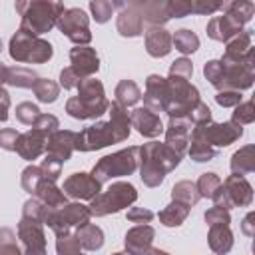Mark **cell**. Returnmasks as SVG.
I'll list each match as a JSON object with an SVG mask.
<instances>
[{
    "label": "cell",
    "instance_id": "6da1fadb",
    "mask_svg": "<svg viewBox=\"0 0 255 255\" xmlns=\"http://www.w3.org/2000/svg\"><path fill=\"white\" fill-rule=\"evenodd\" d=\"M181 161V155H177L171 147H167L161 141H149L139 145V177L143 185L157 187L165 179L169 171H173Z\"/></svg>",
    "mask_w": 255,
    "mask_h": 255
},
{
    "label": "cell",
    "instance_id": "7a4b0ae2",
    "mask_svg": "<svg viewBox=\"0 0 255 255\" xmlns=\"http://www.w3.org/2000/svg\"><path fill=\"white\" fill-rule=\"evenodd\" d=\"M62 2H50V0H20L16 2V12L20 14V28L22 32L30 36H40L44 32H50L58 18L64 12Z\"/></svg>",
    "mask_w": 255,
    "mask_h": 255
},
{
    "label": "cell",
    "instance_id": "3957f363",
    "mask_svg": "<svg viewBox=\"0 0 255 255\" xmlns=\"http://www.w3.org/2000/svg\"><path fill=\"white\" fill-rule=\"evenodd\" d=\"M110 102L104 92V84L96 78H86L78 86V96L66 102V112L74 120H94L106 114Z\"/></svg>",
    "mask_w": 255,
    "mask_h": 255
},
{
    "label": "cell",
    "instance_id": "277c9868",
    "mask_svg": "<svg viewBox=\"0 0 255 255\" xmlns=\"http://www.w3.org/2000/svg\"><path fill=\"white\" fill-rule=\"evenodd\" d=\"M137 167H139V145H131V147L120 149L116 153L104 155L92 167V175L100 183H106V181H110L114 177L131 175Z\"/></svg>",
    "mask_w": 255,
    "mask_h": 255
},
{
    "label": "cell",
    "instance_id": "5b68a950",
    "mask_svg": "<svg viewBox=\"0 0 255 255\" xmlns=\"http://www.w3.org/2000/svg\"><path fill=\"white\" fill-rule=\"evenodd\" d=\"M167 100L163 106V112L169 118H187L191 110L201 102L199 90L185 78L167 76Z\"/></svg>",
    "mask_w": 255,
    "mask_h": 255
},
{
    "label": "cell",
    "instance_id": "8992f818",
    "mask_svg": "<svg viewBox=\"0 0 255 255\" xmlns=\"http://www.w3.org/2000/svg\"><path fill=\"white\" fill-rule=\"evenodd\" d=\"M137 199V191L129 181H114L106 191H100L90 201V213L96 217H104L110 213H118L129 207Z\"/></svg>",
    "mask_w": 255,
    "mask_h": 255
},
{
    "label": "cell",
    "instance_id": "52a82bcc",
    "mask_svg": "<svg viewBox=\"0 0 255 255\" xmlns=\"http://www.w3.org/2000/svg\"><path fill=\"white\" fill-rule=\"evenodd\" d=\"M8 54L16 62L24 64H44L54 56V48L48 40L40 36H30L22 30H18L8 44Z\"/></svg>",
    "mask_w": 255,
    "mask_h": 255
},
{
    "label": "cell",
    "instance_id": "ba28073f",
    "mask_svg": "<svg viewBox=\"0 0 255 255\" xmlns=\"http://www.w3.org/2000/svg\"><path fill=\"white\" fill-rule=\"evenodd\" d=\"M90 217H92L90 207L88 205H82L80 201H76V203H66L60 209H48V207H44L42 223L48 225L56 233V237H60V235L72 233V229H78V227L90 223Z\"/></svg>",
    "mask_w": 255,
    "mask_h": 255
},
{
    "label": "cell",
    "instance_id": "9c48e42d",
    "mask_svg": "<svg viewBox=\"0 0 255 255\" xmlns=\"http://www.w3.org/2000/svg\"><path fill=\"white\" fill-rule=\"evenodd\" d=\"M211 199L215 205L227 211L231 207H249L253 203V187L245 177L229 175L225 181H221V185L217 187Z\"/></svg>",
    "mask_w": 255,
    "mask_h": 255
},
{
    "label": "cell",
    "instance_id": "30bf717a",
    "mask_svg": "<svg viewBox=\"0 0 255 255\" xmlns=\"http://www.w3.org/2000/svg\"><path fill=\"white\" fill-rule=\"evenodd\" d=\"M241 135H243V128L233 124V122H223V124L205 122V124H197L193 128V131H191V139L203 141V143L211 145L213 149L227 147L233 141H237Z\"/></svg>",
    "mask_w": 255,
    "mask_h": 255
},
{
    "label": "cell",
    "instance_id": "8fae6325",
    "mask_svg": "<svg viewBox=\"0 0 255 255\" xmlns=\"http://www.w3.org/2000/svg\"><path fill=\"white\" fill-rule=\"evenodd\" d=\"M58 30L76 46H88L92 42L90 18L82 8H66L56 22Z\"/></svg>",
    "mask_w": 255,
    "mask_h": 255
},
{
    "label": "cell",
    "instance_id": "7c38bea8",
    "mask_svg": "<svg viewBox=\"0 0 255 255\" xmlns=\"http://www.w3.org/2000/svg\"><path fill=\"white\" fill-rule=\"evenodd\" d=\"M110 143H116L110 122H96V124L84 128L80 133H76V149L78 151H96V149L108 147Z\"/></svg>",
    "mask_w": 255,
    "mask_h": 255
},
{
    "label": "cell",
    "instance_id": "4fadbf2b",
    "mask_svg": "<svg viewBox=\"0 0 255 255\" xmlns=\"http://www.w3.org/2000/svg\"><path fill=\"white\" fill-rule=\"evenodd\" d=\"M18 239L24 247L22 255H46V235L42 221L22 217L18 223Z\"/></svg>",
    "mask_w": 255,
    "mask_h": 255
},
{
    "label": "cell",
    "instance_id": "5bb4252c",
    "mask_svg": "<svg viewBox=\"0 0 255 255\" xmlns=\"http://www.w3.org/2000/svg\"><path fill=\"white\" fill-rule=\"evenodd\" d=\"M253 80H255V62L223 64V80H221L219 92L221 90H235V92L247 90L253 86Z\"/></svg>",
    "mask_w": 255,
    "mask_h": 255
},
{
    "label": "cell",
    "instance_id": "9a60e30c",
    "mask_svg": "<svg viewBox=\"0 0 255 255\" xmlns=\"http://www.w3.org/2000/svg\"><path fill=\"white\" fill-rule=\"evenodd\" d=\"M62 191L66 193V197H72V199H78V201H82V199L92 201L102 191V183L92 173L80 171V173H72L64 181Z\"/></svg>",
    "mask_w": 255,
    "mask_h": 255
},
{
    "label": "cell",
    "instance_id": "2e32d148",
    "mask_svg": "<svg viewBox=\"0 0 255 255\" xmlns=\"http://www.w3.org/2000/svg\"><path fill=\"white\" fill-rule=\"evenodd\" d=\"M120 8L116 28L124 38H135L143 34V20L139 12V2H114Z\"/></svg>",
    "mask_w": 255,
    "mask_h": 255
},
{
    "label": "cell",
    "instance_id": "e0dca14e",
    "mask_svg": "<svg viewBox=\"0 0 255 255\" xmlns=\"http://www.w3.org/2000/svg\"><path fill=\"white\" fill-rule=\"evenodd\" d=\"M193 128L195 126L189 118H169L167 128H163V131H165V141L163 143L167 147H171L177 155H183L187 151Z\"/></svg>",
    "mask_w": 255,
    "mask_h": 255
},
{
    "label": "cell",
    "instance_id": "ac0fdd59",
    "mask_svg": "<svg viewBox=\"0 0 255 255\" xmlns=\"http://www.w3.org/2000/svg\"><path fill=\"white\" fill-rule=\"evenodd\" d=\"M70 62H72L70 68L82 80L94 78L98 74V70H100V58H98L96 50L90 48V46H76V48H72L70 50Z\"/></svg>",
    "mask_w": 255,
    "mask_h": 255
},
{
    "label": "cell",
    "instance_id": "d6986e66",
    "mask_svg": "<svg viewBox=\"0 0 255 255\" xmlns=\"http://www.w3.org/2000/svg\"><path fill=\"white\" fill-rule=\"evenodd\" d=\"M243 22H239L235 16L223 12L221 16H213L209 22H207V36L211 40H217V42H229L231 38H235L239 32H243Z\"/></svg>",
    "mask_w": 255,
    "mask_h": 255
},
{
    "label": "cell",
    "instance_id": "ffe728a7",
    "mask_svg": "<svg viewBox=\"0 0 255 255\" xmlns=\"http://www.w3.org/2000/svg\"><path fill=\"white\" fill-rule=\"evenodd\" d=\"M48 139H50L48 135H44L42 131L32 128V129L20 133V137L16 141V153L22 159H26V161H34V159H38L46 151Z\"/></svg>",
    "mask_w": 255,
    "mask_h": 255
},
{
    "label": "cell",
    "instance_id": "44dd1931",
    "mask_svg": "<svg viewBox=\"0 0 255 255\" xmlns=\"http://www.w3.org/2000/svg\"><path fill=\"white\" fill-rule=\"evenodd\" d=\"M129 124L131 128H135V131L143 137H157L163 131V124L159 120V116L155 112H151L149 108H135L129 114Z\"/></svg>",
    "mask_w": 255,
    "mask_h": 255
},
{
    "label": "cell",
    "instance_id": "7402d4cb",
    "mask_svg": "<svg viewBox=\"0 0 255 255\" xmlns=\"http://www.w3.org/2000/svg\"><path fill=\"white\" fill-rule=\"evenodd\" d=\"M74 149H76V131L72 129L54 131L46 143V155H52L62 163H66L72 157Z\"/></svg>",
    "mask_w": 255,
    "mask_h": 255
},
{
    "label": "cell",
    "instance_id": "603a6c76",
    "mask_svg": "<svg viewBox=\"0 0 255 255\" xmlns=\"http://www.w3.org/2000/svg\"><path fill=\"white\" fill-rule=\"evenodd\" d=\"M155 237V229L151 225H135L126 233L124 245L128 255H145Z\"/></svg>",
    "mask_w": 255,
    "mask_h": 255
},
{
    "label": "cell",
    "instance_id": "cb8c5ba5",
    "mask_svg": "<svg viewBox=\"0 0 255 255\" xmlns=\"http://www.w3.org/2000/svg\"><path fill=\"white\" fill-rule=\"evenodd\" d=\"M143 104L151 112H163L165 100H167V80L159 74H151L145 80V92H143Z\"/></svg>",
    "mask_w": 255,
    "mask_h": 255
},
{
    "label": "cell",
    "instance_id": "d4e9b609",
    "mask_svg": "<svg viewBox=\"0 0 255 255\" xmlns=\"http://www.w3.org/2000/svg\"><path fill=\"white\" fill-rule=\"evenodd\" d=\"M139 12L143 24L149 28H163L167 20H171L169 14V0H145L139 2Z\"/></svg>",
    "mask_w": 255,
    "mask_h": 255
},
{
    "label": "cell",
    "instance_id": "484cf974",
    "mask_svg": "<svg viewBox=\"0 0 255 255\" xmlns=\"http://www.w3.org/2000/svg\"><path fill=\"white\" fill-rule=\"evenodd\" d=\"M145 50L151 58H163L171 52V34L165 28H149L145 32Z\"/></svg>",
    "mask_w": 255,
    "mask_h": 255
},
{
    "label": "cell",
    "instance_id": "4316f807",
    "mask_svg": "<svg viewBox=\"0 0 255 255\" xmlns=\"http://www.w3.org/2000/svg\"><path fill=\"white\" fill-rule=\"evenodd\" d=\"M108 114H110V126H112V131H114V139H116V143L126 141V139L129 137V131H131L129 114L126 112V108L118 106L116 102H112V104H110Z\"/></svg>",
    "mask_w": 255,
    "mask_h": 255
},
{
    "label": "cell",
    "instance_id": "83f0119b",
    "mask_svg": "<svg viewBox=\"0 0 255 255\" xmlns=\"http://www.w3.org/2000/svg\"><path fill=\"white\" fill-rule=\"evenodd\" d=\"M32 197H36L48 209H60V207H64L68 203L66 193L56 185V181H46V179L38 185V189H36V193Z\"/></svg>",
    "mask_w": 255,
    "mask_h": 255
},
{
    "label": "cell",
    "instance_id": "f1b7e54d",
    "mask_svg": "<svg viewBox=\"0 0 255 255\" xmlns=\"http://www.w3.org/2000/svg\"><path fill=\"white\" fill-rule=\"evenodd\" d=\"M231 173L233 175H249L255 171V145L247 143L243 147H239L233 155H231Z\"/></svg>",
    "mask_w": 255,
    "mask_h": 255
},
{
    "label": "cell",
    "instance_id": "f546056e",
    "mask_svg": "<svg viewBox=\"0 0 255 255\" xmlns=\"http://www.w3.org/2000/svg\"><path fill=\"white\" fill-rule=\"evenodd\" d=\"M207 243H209V249L215 255L229 253L231 247H233V233H231L229 225H209Z\"/></svg>",
    "mask_w": 255,
    "mask_h": 255
},
{
    "label": "cell",
    "instance_id": "4dcf8cb0",
    "mask_svg": "<svg viewBox=\"0 0 255 255\" xmlns=\"http://www.w3.org/2000/svg\"><path fill=\"white\" fill-rule=\"evenodd\" d=\"M74 235H76L78 245L86 251H98L104 245V231L94 223H86V225L78 227Z\"/></svg>",
    "mask_w": 255,
    "mask_h": 255
},
{
    "label": "cell",
    "instance_id": "1f68e13d",
    "mask_svg": "<svg viewBox=\"0 0 255 255\" xmlns=\"http://www.w3.org/2000/svg\"><path fill=\"white\" fill-rule=\"evenodd\" d=\"M116 104L122 108H131L141 100V90L137 88V84L133 80H122L116 86Z\"/></svg>",
    "mask_w": 255,
    "mask_h": 255
},
{
    "label": "cell",
    "instance_id": "d6a6232c",
    "mask_svg": "<svg viewBox=\"0 0 255 255\" xmlns=\"http://www.w3.org/2000/svg\"><path fill=\"white\" fill-rule=\"evenodd\" d=\"M187 215H189V207H187L185 203H179V201H171L169 205H165V207L157 213L159 221H161L165 227H179V225L187 219Z\"/></svg>",
    "mask_w": 255,
    "mask_h": 255
},
{
    "label": "cell",
    "instance_id": "836d02e7",
    "mask_svg": "<svg viewBox=\"0 0 255 255\" xmlns=\"http://www.w3.org/2000/svg\"><path fill=\"white\" fill-rule=\"evenodd\" d=\"M38 76L32 68H24V66H6V84L14 86V88H32L36 84Z\"/></svg>",
    "mask_w": 255,
    "mask_h": 255
},
{
    "label": "cell",
    "instance_id": "e575fe53",
    "mask_svg": "<svg viewBox=\"0 0 255 255\" xmlns=\"http://www.w3.org/2000/svg\"><path fill=\"white\" fill-rule=\"evenodd\" d=\"M171 46H175L177 52L181 54H193L197 48H199V38L195 32L187 30V28H181V30H175V34H171Z\"/></svg>",
    "mask_w": 255,
    "mask_h": 255
},
{
    "label": "cell",
    "instance_id": "d590c367",
    "mask_svg": "<svg viewBox=\"0 0 255 255\" xmlns=\"http://www.w3.org/2000/svg\"><path fill=\"white\" fill-rule=\"evenodd\" d=\"M171 199H173V201H179V203H185L187 207H191V205H195L201 197H199V193H197L195 183L183 179V181H177V183L173 185V189H171Z\"/></svg>",
    "mask_w": 255,
    "mask_h": 255
},
{
    "label": "cell",
    "instance_id": "8d00e7d4",
    "mask_svg": "<svg viewBox=\"0 0 255 255\" xmlns=\"http://www.w3.org/2000/svg\"><path fill=\"white\" fill-rule=\"evenodd\" d=\"M32 90H34L38 102H42V104H52L60 96V86L54 80H48V78H38L36 84L32 86Z\"/></svg>",
    "mask_w": 255,
    "mask_h": 255
},
{
    "label": "cell",
    "instance_id": "74e56055",
    "mask_svg": "<svg viewBox=\"0 0 255 255\" xmlns=\"http://www.w3.org/2000/svg\"><path fill=\"white\" fill-rule=\"evenodd\" d=\"M44 181V175H42V169H40V165H28V167H24V171H22V175H20V183H22V189L24 191H28L30 195H34L36 193V189H38V185Z\"/></svg>",
    "mask_w": 255,
    "mask_h": 255
},
{
    "label": "cell",
    "instance_id": "f35d334b",
    "mask_svg": "<svg viewBox=\"0 0 255 255\" xmlns=\"http://www.w3.org/2000/svg\"><path fill=\"white\" fill-rule=\"evenodd\" d=\"M187 153L193 161L197 163H203V161H211L215 155H217V149H213L211 145L203 143V141H197V139H191L189 145H187Z\"/></svg>",
    "mask_w": 255,
    "mask_h": 255
},
{
    "label": "cell",
    "instance_id": "ab89813d",
    "mask_svg": "<svg viewBox=\"0 0 255 255\" xmlns=\"http://www.w3.org/2000/svg\"><path fill=\"white\" fill-rule=\"evenodd\" d=\"M221 185V179H219V175L217 173H213V171H207V173H201L199 175V179H197V183H195V187H197V193H199V197H213V193L217 191V187Z\"/></svg>",
    "mask_w": 255,
    "mask_h": 255
},
{
    "label": "cell",
    "instance_id": "60d3db41",
    "mask_svg": "<svg viewBox=\"0 0 255 255\" xmlns=\"http://www.w3.org/2000/svg\"><path fill=\"white\" fill-rule=\"evenodd\" d=\"M114 10H116V4L110 2V0H92L90 2V12H92V16L98 24L108 22L112 18Z\"/></svg>",
    "mask_w": 255,
    "mask_h": 255
},
{
    "label": "cell",
    "instance_id": "b9f144b4",
    "mask_svg": "<svg viewBox=\"0 0 255 255\" xmlns=\"http://www.w3.org/2000/svg\"><path fill=\"white\" fill-rule=\"evenodd\" d=\"M40 114H42L40 108L36 104H32V102H22V104L16 106V120L20 124H24V126H32L38 120Z\"/></svg>",
    "mask_w": 255,
    "mask_h": 255
},
{
    "label": "cell",
    "instance_id": "7bdbcfd3",
    "mask_svg": "<svg viewBox=\"0 0 255 255\" xmlns=\"http://www.w3.org/2000/svg\"><path fill=\"white\" fill-rule=\"evenodd\" d=\"M231 122L237 126H245V124H253L255 122V110H253V102H241L239 106H235V112L231 116Z\"/></svg>",
    "mask_w": 255,
    "mask_h": 255
},
{
    "label": "cell",
    "instance_id": "ee69618b",
    "mask_svg": "<svg viewBox=\"0 0 255 255\" xmlns=\"http://www.w3.org/2000/svg\"><path fill=\"white\" fill-rule=\"evenodd\" d=\"M0 255H22V251L16 243L14 231L8 227L0 229Z\"/></svg>",
    "mask_w": 255,
    "mask_h": 255
},
{
    "label": "cell",
    "instance_id": "f6af8a7d",
    "mask_svg": "<svg viewBox=\"0 0 255 255\" xmlns=\"http://www.w3.org/2000/svg\"><path fill=\"white\" fill-rule=\"evenodd\" d=\"M80 249H82V247L78 245L74 233L60 235V237L56 239V253H58V255H82Z\"/></svg>",
    "mask_w": 255,
    "mask_h": 255
},
{
    "label": "cell",
    "instance_id": "bcb514c9",
    "mask_svg": "<svg viewBox=\"0 0 255 255\" xmlns=\"http://www.w3.org/2000/svg\"><path fill=\"white\" fill-rule=\"evenodd\" d=\"M62 161H58L56 157H52V155H46L44 159H42V163H40V169H42V175H44V179L46 181H56L60 175H62Z\"/></svg>",
    "mask_w": 255,
    "mask_h": 255
},
{
    "label": "cell",
    "instance_id": "7dc6e473",
    "mask_svg": "<svg viewBox=\"0 0 255 255\" xmlns=\"http://www.w3.org/2000/svg\"><path fill=\"white\" fill-rule=\"evenodd\" d=\"M203 76L209 80V84H211L213 88L219 90L221 80H223V64H221V60H209V62L203 66Z\"/></svg>",
    "mask_w": 255,
    "mask_h": 255
},
{
    "label": "cell",
    "instance_id": "c3c4849f",
    "mask_svg": "<svg viewBox=\"0 0 255 255\" xmlns=\"http://www.w3.org/2000/svg\"><path fill=\"white\" fill-rule=\"evenodd\" d=\"M32 128L34 129H38V131H42L44 135H52L54 131H58V128H60V122H58V118L56 116H52V114H40L38 116V120L32 124Z\"/></svg>",
    "mask_w": 255,
    "mask_h": 255
},
{
    "label": "cell",
    "instance_id": "681fc988",
    "mask_svg": "<svg viewBox=\"0 0 255 255\" xmlns=\"http://www.w3.org/2000/svg\"><path fill=\"white\" fill-rule=\"evenodd\" d=\"M205 221H207V225H229L231 215H229L227 209H223L219 205H213L205 211Z\"/></svg>",
    "mask_w": 255,
    "mask_h": 255
},
{
    "label": "cell",
    "instance_id": "f907efd6",
    "mask_svg": "<svg viewBox=\"0 0 255 255\" xmlns=\"http://www.w3.org/2000/svg\"><path fill=\"white\" fill-rule=\"evenodd\" d=\"M191 74H193V64H191V60H187L185 56H183V58H177V60L169 66V76L189 80Z\"/></svg>",
    "mask_w": 255,
    "mask_h": 255
},
{
    "label": "cell",
    "instance_id": "816d5d0a",
    "mask_svg": "<svg viewBox=\"0 0 255 255\" xmlns=\"http://www.w3.org/2000/svg\"><path fill=\"white\" fill-rule=\"evenodd\" d=\"M241 100H243L241 92H235V90H221V92H217V96H215V102H217L221 108H235V106L241 104Z\"/></svg>",
    "mask_w": 255,
    "mask_h": 255
},
{
    "label": "cell",
    "instance_id": "f5cc1de1",
    "mask_svg": "<svg viewBox=\"0 0 255 255\" xmlns=\"http://www.w3.org/2000/svg\"><path fill=\"white\" fill-rule=\"evenodd\" d=\"M153 219V211L147 207H129L128 209V221L137 223V225H147Z\"/></svg>",
    "mask_w": 255,
    "mask_h": 255
},
{
    "label": "cell",
    "instance_id": "db71d44e",
    "mask_svg": "<svg viewBox=\"0 0 255 255\" xmlns=\"http://www.w3.org/2000/svg\"><path fill=\"white\" fill-rule=\"evenodd\" d=\"M191 14H213L221 8V2H211V0H189Z\"/></svg>",
    "mask_w": 255,
    "mask_h": 255
},
{
    "label": "cell",
    "instance_id": "11a10c76",
    "mask_svg": "<svg viewBox=\"0 0 255 255\" xmlns=\"http://www.w3.org/2000/svg\"><path fill=\"white\" fill-rule=\"evenodd\" d=\"M20 137V131H16L14 128H4L0 129V147L8 149V151H16V141Z\"/></svg>",
    "mask_w": 255,
    "mask_h": 255
},
{
    "label": "cell",
    "instance_id": "9f6ffc18",
    "mask_svg": "<svg viewBox=\"0 0 255 255\" xmlns=\"http://www.w3.org/2000/svg\"><path fill=\"white\" fill-rule=\"evenodd\" d=\"M187 118L193 122V126H197V124H205V122H211V110H209L207 104L199 102V104L191 110V114H189Z\"/></svg>",
    "mask_w": 255,
    "mask_h": 255
},
{
    "label": "cell",
    "instance_id": "6f0895ef",
    "mask_svg": "<svg viewBox=\"0 0 255 255\" xmlns=\"http://www.w3.org/2000/svg\"><path fill=\"white\" fill-rule=\"evenodd\" d=\"M80 82H82V78L76 76V72H74L70 66L60 72V86H62L64 90H74V88L80 86Z\"/></svg>",
    "mask_w": 255,
    "mask_h": 255
},
{
    "label": "cell",
    "instance_id": "680465c9",
    "mask_svg": "<svg viewBox=\"0 0 255 255\" xmlns=\"http://www.w3.org/2000/svg\"><path fill=\"white\" fill-rule=\"evenodd\" d=\"M169 14H171V18H183V16L191 14L189 0H169Z\"/></svg>",
    "mask_w": 255,
    "mask_h": 255
},
{
    "label": "cell",
    "instance_id": "91938a15",
    "mask_svg": "<svg viewBox=\"0 0 255 255\" xmlns=\"http://www.w3.org/2000/svg\"><path fill=\"white\" fill-rule=\"evenodd\" d=\"M8 110H10V94L0 88V124L8 120Z\"/></svg>",
    "mask_w": 255,
    "mask_h": 255
},
{
    "label": "cell",
    "instance_id": "94428289",
    "mask_svg": "<svg viewBox=\"0 0 255 255\" xmlns=\"http://www.w3.org/2000/svg\"><path fill=\"white\" fill-rule=\"evenodd\" d=\"M253 219H255V215H253V213H247V215H245V219H243V223H241L243 233H245V235H249V237L255 233V229H253Z\"/></svg>",
    "mask_w": 255,
    "mask_h": 255
},
{
    "label": "cell",
    "instance_id": "6125c7cd",
    "mask_svg": "<svg viewBox=\"0 0 255 255\" xmlns=\"http://www.w3.org/2000/svg\"><path fill=\"white\" fill-rule=\"evenodd\" d=\"M145 255H169V253H167V251H163V249H157V247H149Z\"/></svg>",
    "mask_w": 255,
    "mask_h": 255
},
{
    "label": "cell",
    "instance_id": "be15d7a7",
    "mask_svg": "<svg viewBox=\"0 0 255 255\" xmlns=\"http://www.w3.org/2000/svg\"><path fill=\"white\" fill-rule=\"evenodd\" d=\"M2 84H6V66L4 64H0V88H2Z\"/></svg>",
    "mask_w": 255,
    "mask_h": 255
},
{
    "label": "cell",
    "instance_id": "e7e4bbea",
    "mask_svg": "<svg viewBox=\"0 0 255 255\" xmlns=\"http://www.w3.org/2000/svg\"><path fill=\"white\" fill-rule=\"evenodd\" d=\"M112 255H128V253H112Z\"/></svg>",
    "mask_w": 255,
    "mask_h": 255
},
{
    "label": "cell",
    "instance_id": "03108f58",
    "mask_svg": "<svg viewBox=\"0 0 255 255\" xmlns=\"http://www.w3.org/2000/svg\"><path fill=\"white\" fill-rule=\"evenodd\" d=\"M0 52H2V40H0Z\"/></svg>",
    "mask_w": 255,
    "mask_h": 255
}]
</instances>
